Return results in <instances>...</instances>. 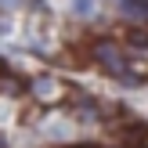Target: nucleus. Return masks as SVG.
<instances>
[{"instance_id": "nucleus-1", "label": "nucleus", "mask_w": 148, "mask_h": 148, "mask_svg": "<svg viewBox=\"0 0 148 148\" xmlns=\"http://www.w3.org/2000/svg\"><path fill=\"white\" fill-rule=\"evenodd\" d=\"M98 58H101V65H105L108 72H116V76L127 79V65H123V54H119L116 43H101V47H98Z\"/></svg>"}, {"instance_id": "nucleus-2", "label": "nucleus", "mask_w": 148, "mask_h": 148, "mask_svg": "<svg viewBox=\"0 0 148 148\" xmlns=\"http://www.w3.org/2000/svg\"><path fill=\"white\" fill-rule=\"evenodd\" d=\"M119 11L134 22H145L148 18V0H119Z\"/></svg>"}, {"instance_id": "nucleus-3", "label": "nucleus", "mask_w": 148, "mask_h": 148, "mask_svg": "<svg viewBox=\"0 0 148 148\" xmlns=\"http://www.w3.org/2000/svg\"><path fill=\"white\" fill-rule=\"evenodd\" d=\"M33 94L40 101H58V94H62V87L54 83V79H36L33 83Z\"/></svg>"}, {"instance_id": "nucleus-4", "label": "nucleus", "mask_w": 148, "mask_h": 148, "mask_svg": "<svg viewBox=\"0 0 148 148\" xmlns=\"http://www.w3.org/2000/svg\"><path fill=\"white\" fill-rule=\"evenodd\" d=\"M72 11H76V14H90L94 11V0H72Z\"/></svg>"}]
</instances>
